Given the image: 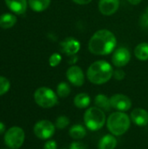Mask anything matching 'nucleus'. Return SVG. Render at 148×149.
<instances>
[{
	"mask_svg": "<svg viewBox=\"0 0 148 149\" xmlns=\"http://www.w3.org/2000/svg\"><path fill=\"white\" fill-rule=\"evenodd\" d=\"M70 58H71V59L69 60V63H70V64H72V65L75 64V63L78 61V58H77V56H76V55L70 56Z\"/></svg>",
	"mask_w": 148,
	"mask_h": 149,
	"instance_id": "31",
	"label": "nucleus"
},
{
	"mask_svg": "<svg viewBox=\"0 0 148 149\" xmlns=\"http://www.w3.org/2000/svg\"><path fill=\"white\" fill-rule=\"evenodd\" d=\"M113 68L106 60H97L87 69L86 77L94 85H103L108 82L113 76Z\"/></svg>",
	"mask_w": 148,
	"mask_h": 149,
	"instance_id": "2",
	"label": "nucleus"
},
{
	"mask_svg": "<svg viewBox=\"0 0 148 149\" xmlns=\"http://www.w3.org/2000/svg\"><path fill=\"white\" fill-rule=\"evenodd\" d=\"M28 4L32 10L41 12L50 6L51 0H28Z\"/></svg>",
	"mask_w": 148,
	"mask_h": 149,
	"instance_id": "20",
	"label": "nucleus"
},
{
	"mask_svg": "<svg viewBox=\"0 0 148 149\" xmlns=\"http://www.w3.org/2000/svg\"><path fill=\"white\" fill-rule=\"evenodd\" d=\"M9 10H11L14 14L22 15L27 10V0H4Z\"/></svg>",
	"mask_w": 148,
	"mask_h": 149,
	"instance_id": "14",
	"label": "nucleus"
},
{
	"mask_svg": "<svg viewBox=\"0 0 148 149\" xmlns=\"http://www.w3.org/2000/svg\"><path fill=\"white\" fill-rule=\"evenodd\" d=\"M131 118L124 112H114L111 113L106 120L109 132L115 136L125 134L130 128Z\"/></svg>",
	"mask_w": 148,
	"mask_h": 149,
	"instance_id": "3",
	"label": "nucleus"
},
{
	"mask_svg": "<svg viewBox=\"0 0 148 149\" xmlns=\"http://www.w3.org/2000/svg\"><path fill=\"white\" fill-rule=\"evenodd\" d=\"M69 149H88V146L82 141H73L71 143Z\"/></svg>",
	"mask_w": 148,
	"mask_h": 149,
	"instance_id": "27",
	"label": "nucleus"
},
{
	"mask_svg": "<svg viewBox=\"0 0 148 149\" xmlns=\"http://www.w3.org/2000/svg\"><path fill=\"white\" fill-rule=\"evenodd\" d=\"M120 8V0H99V10L104 16H112Z\"/></svg>",
	"mask_w": 148,
	"mask_h": 149,
	"instance_id": "12",
	"label": "nucleus"
},
{
	"mask_svg": "<svg viewBox=\"0 0 148 149\" xmlns=\"http://www.w3.org/2000/svg\"><path fill=\"white\" fill-rule=\"evenodd\" d=\"M69 124H70L69 118L65 115H60L56 119L54 125H55L56 128L62 130V129H65V127H67L69 126Z\"/></svg>",
	"mask_w": 148,
	"mask_h": 149,
	"instance_id": "23",
	"label": "nucleus"
},
{
	"mask_svg": "<svg viewBox=\"0 0 148 149\" xmlns=\"http://www.w3.org/2000/svg\"><path fill=\"white\" fill-rule=\"evenodd\" d=\"M129 3H131L132 5H138L141 3L142 0H127Z\"/></svg>",
	"mask_w": 148,
	"mask_h": 149,
	"instance_id": "32",
	"label": "nucleus"
},
{
	"mask_svg": "<svg viewBox=\"0 0 148 149\" xmlns=\"http://www.w3.org/2000/svg\"><path fill=\"white\" fill-rule=\"evenodd\" d=\"M61 60H62V57L59 53L58 52L52 53L51 57L49 58V65L51 67H56L60 64Z\"/></svg>",
	"mask_w": 148,
	"mask_h": 149,
	"instance_id": "25",
	"label": "nucleus"
},
{
	"mask_svg": "<svg viewBox=\"0 0 148 149\" xmlns=\"http://www.w3.org/2000/svg\"><path fill=\"white\" fill-rule=\"evenodd\" d=\"M24 131L19 127H12L5 132L4 142L10 149H18L24 142Z\"/></svg>",
	"mask_w": 148,
	"mask_h": 149,
	"instance_id": "6",
	"label": "nucleus"
},
{
	"mask_svg": "<svg viewBox=\"0 0 148 149\" xmlns=\"http://www.w3.org/2000/svg\"><path fill=\"white\" fill-rule=\"evenodd\" d=\"M4 132H5V125L0 121V135L3 134Z\"/></svg>",
	"mask_w": 148,
	"mask_h": 149,
	"instance_id": "33",
	"label": "nucleus"
},
{
	"mask_svg": "<svg viewBox=\"0 0 148 149\" xmlns=\"http://www.w3.org/2000/svg\"><path fill=\"white\" fill-rule=\"evenodd\" d=\"M58 145L55 141H48L44 143V149H57Z\"/></svg>",
	"mask_w": 148,
	"mask_h": 149,
	"instance_id": "29",
	"label": "nucleus"
},
{
	"mask_svg": "<svg viewBox=\"0 0 148 149\" xmlns=\"http://www.w3.org/2000/svg\"><path fill=\"white\" fill-rule=\"evenodd\" d=\"M55 125L51 121L47 120L38 121L33 127L34 134L41 140H48L51 138L55 134Z\"/></svg>",
	"mask_w": 148,
	"mask_h": 149,
	"instance_id": "7",
	"label": "nucleus"
},
{
	"mask_svg": "<svg viewBox=\"0 0 148 149\" xmlns=\"http://www.w3.org/2000/svg\"><path fill=\"white\" fill-rule=\"evenodd\" d=\"M116 80H123L126 78V72L122 69H117L114 70L113 72V76Z\"/></svg>",
	"mask_w": 148,
	"mask_h": 149,
	"instance_id": "28",
	"label": "nucleus"
},
{
	"mask_svg": "<svg viewBox=\"0 0 148 149\" xmlns=\"http://www.w3.org/2000/svg\"><path fill=\"white\" fill-rule=\"evenodd\" d=\"M17 23V17L12 13H3L0 16V27L10 29Z\"/></svg>",
	"mask_w": 148,
	"mask_h": 149,
	"instance_id": "18",
	"label": "nucleus"
},
{
	"mask_svg": "<svg viewBox=\"0 0 148 149\" xmlns=\"http://www.w3.org/2000/svg\"><path fill=\"white\" fill-rule=\"evenodd\" d=\"M146 12H147V14H148V6H147V9H146Z\"/></svg>",
	"mask_w": 148,
	"mask_h": 149,
	"instance_id": "34",
	"label": "nucleus"
},
{
	"mask_svg": "<svg viewBox=\"0 0 148 149\" xmlns=\"http://www.w3.org/2000/svg\"><path fill=\"white\" fill-rule=\"evenodd\" d=\"M140 25L142 29L148 30V14L146 11L140 17Z\"/></svg>",
	"mask_w": 148,
	"mask_h": 149,
	"instance_id": "26",
	"label": "nucleus"
},
{
	"mask_svg": "<svg viewBox=\"0 0 148 149\" xmlns=\"http://www.w3.org/2000/svg\"><path fill=\"white\" fill-rule=\"evenodd\" d=\"M71 86L66 82H60L57 86V94L60 98H66L71 93Z\"/></svg>",
	"mask_w": 148,
	"mask_h": 149,
	"instance_id": "22",
	"label": "nucleus"
},
{
	"mask_svg": "<svg viewBox=\"0 0 148 149\" xmlns=\"http://www.w3.org/2000/svg\"><path fill=\"white\" fill-rule=\"evenodd\" d=\"M106 114L103 110L97 107H89L84 114V122L85 127L91 131H98L106 124Z\"/></svg>",
	"mask_w": 148,
	"mask_h": 149,
	"instance_id": "4",
	"label": "nucleus"
},
{
	"mask_svg": "<svg viewBox=\"0 0 148 149\" xmlns=\"http://www.w3.org/2000/svg\"><path fill=\"white\" fill-rule=\"evenodd\" d=\"M73 103L79 109L87 108L91 104V97L85 93H80L74 97Z\"/></svg>",
	"mask_w": 148,
	"mask_h": 149,
	"instance_id": "17",
	"label": "nucleus"
},
{
	"mask_svg": "<svg viewBox=\"0 0 148 149\" xmlns=\"http://www.w3.org/2000/svg\"><path fill=\"white\" fill-rule=\"evenodd\" d=\"M131 60V52L126 47H119L114 50L112 56V63L114 66L121 68L128 65Z\"/></svg>",
	"mask_w": 148,
	"mask_h": 149,
	"instance_id": "8",
	"label": "nucleus"
},
{
	"mask_svg": "<svg viewBox=\"0 0 148 149\" xmlns=\"http://www.w3.org/2000/svg\"><path fill=\"white\" fill-rule=\"evenodd\" d=\"M34 100L42 108H51L58 104V94L51 88L42 86L35 91Z\"/></svg>",
	"mask_w": 148,
	"mask_h": 149,
	"instance_id": "5",
	"label": "nucleus"
},
{
	"mask_svg": "<svg viewBox=\"0 0 148 149\" xmlns=\"http://www.w3.org/2000/svg\"><path fill=\"white\" fill-rule=\"evenodd\" d=\"M68 81L75 86H82L85 83V74L83 70L78 65H72L66 71Z\"/></svg>",
	"mask_w": 148,
	"mask_h": 149,
	"instance_id": "10",
	"label": "nucleus"
},
{
	"mask_svg": "<svg viewBox=\"0 0 148 149\" xmlns=\"http://www.w3.org/2000/svg\"><path fill=\"white\" fill-rule=\"evenodd\" d=\"M10 87V83L5 77L0 76V96L6 93Z\"/></svg>",
	"mask_w": 148,
	"mask_h": 149,
	"instance_id": "24",
	"label": "nucleus"
},
{
	"mask_svg": "<svg viewBox=\"0 0 148 149\" xmlns=\"http://www.w3.org/2000/svg\"><path fill=\"white\" fill-rule=\"evenodd\" d=\"M72 1L79 5H85V4L90 3L92 0H72Z\"/></svg>",
	"mask_w": 148,
	"mask_h": 149,
	"instance_id": "30",
	"label": "nucleus"
},
{
	"mask_svg": "<svg viewBox=\"0 0 148 149\" xmlns=\"http://www.w3.org/2000/svg\"><path fill=\"white\" fill-rule=\"evenodd\" d=\"M118 144V141L113 134H106L99 141V149H115Z\"/></svg>",
	"mask_w": 148,
	"mask_h": 149,
	"instance_id": "15",
	"label": "nucleus"
},
{
	"mask_svg": "<svg viewBox=\"0 0 148 149\" xmlns=\"http://www.w3.org/2000/svg\"><path fill=\"white\" fill-rule=\"evenodd\" d=\"M131 120L139 127H146L148 125V112L143 108H134L130 114Z\"/></svg>",
	"mask_w": 148,
	"mask_h": 149,
	"instance_id": "13",
	"label": "nucleus"
},
{
	"mask_svg": "<svg viewBox=\"0 0 148 149\" xmlns=\"http://www.w3.org/2000/svg\"><path fill=\"white\" fill-rule=\"evenodd\" d=\"M94 104L97 107L100 108L104 112H110L112 109V105L110 101V98H108L105 94H98L94 99Z\"/></svg>",
	"mask_w": 148,
	"mask_h": 149,
	"instance_id": "16",
	"label": "nucleus"
},
{
	"mask_svg": "<svg viewBox=\"0 0 148 149\" xmlns=\"http://www.w3.org/2000/svg\"><path fill=\"white\" fill-rule=\"evenodd\" d=\"M117 45L115 35L109 30L97 31L88 42V50L91 53L99 56L109 55L114 52Z\"/></svg>",
	"mask_w": 148,
	"mask_h": 149,
	"instance_id": "1",
	"label": "nucleus"
},
{
	"mask_svg": "<svg viewBox=\"0 0 148 149\" xmlns=\"http://www.w3.org/2000/svg\"><path fill=\"white\" fill-rule=\"evenodd\" d=\"M112 107L118 112H126L132 108V100L131 99L122 93L113 94L110 98Z\"/></svg>",
	"mask_w": 148,
	"mask_h": 149,
	"instance_id": "9",
	"label": "nucleus"
},
{
	"mask_svg": "<svg viewBox=\"0 0 148 149\" xmlns=\"http://www.w3.org/2000/svg\"><path fill=\"white\" fill-rule=\"evenodd\" d=\"M69 135L71 138L74 140H81L85 137L86 135V129L84 126L80 124L73 125L69 129Z\"/></svg>",
	"mask_w": 148,
	"mask_h": 149,
	"instance_id": "19",
	"label": "nucleus"
},
{
	"mask_svg": "<svg viewBox=\"0 0 148 149\" xmlns=\"http://www.w3.org/2000/svg\"><path fill=\"white\" fill-rule=\"evenodd\" d=\"M134 56L140 61L148 60V43L143 42L139 44L134 49Z\"/></svg>",
	"mask_w": 148,
	"mask_h": 149,
	"instance_id": "21",
	"label": "nucleus"
},
{
	"mask_svg": "<svg viewBox=\"0 0 148 149\" xmlns=\"http://www.w3.org/2000/svg\"><path fill=\"white\" fill-rule=\"evenodd\" d=\"M59 46H60L61 52L69 57L76 55L81 48L80 42L72 37L65 38L63 41L60 42Z\"/></svg>",
	"mask_w": 148,
	"mask_h": 149,
	"instance_id": "11",
	"label": "nucleus"
}]
</instances>
